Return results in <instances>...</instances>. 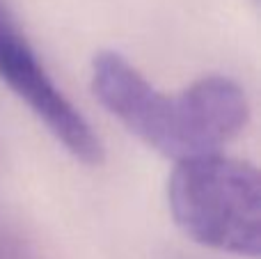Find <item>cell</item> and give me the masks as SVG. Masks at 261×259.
Returning a JSON list of instances; mask_svg holds the SVG:
<instances>
[{
	"mask_svg": "<svg viewBox=\"0 0 261 259\" xmlns=\"http://www.w3.org/2000/svg\"><path fill=\"white\" fill-rule=\"evenodd\" d=\"M92 90L135 138L176 163L220 151L250 117L248 96L231 78L204 76L170 96L115 50L94 58Z\"/></svg>",
	"mask_w": 261,
	"mask_h": 259,
	"instance_id": "6da1fadb",
	"label": "cell"
},
{
	"mask_svg": "<svg viewBox=\"0 0 261 259\" xmlns=\"http://www.w3.org/2000/svg\"><path fill=\"white\" fill-rule=\"evenodd\" d=\"M167 204L193 241L241 257L259 255L261 179L254 165L220 151L179 161L167 184Z\"/></svg>",
	"mask_w": 261,
	"mask_h": 259,
	"instance_id": "7a4b0ae2",
	"label": "cell"
},
{
	"mask_svg": "<svg viewBox=\"0 0 261 259\" xmlns=\"http://www.w3.org/2000/svg\"><path fill=\"white\" fill-rule=\"evenodd\" d=\"M0 78L76 161L99 165L103 145L83 113L55 85L37 50L0 5Z\"/></svg>",
	"mask_w": 261,
	"mask_h": 259,
	"instance_id": "3957f363",
	"label": "cell"
}]
</instances>
